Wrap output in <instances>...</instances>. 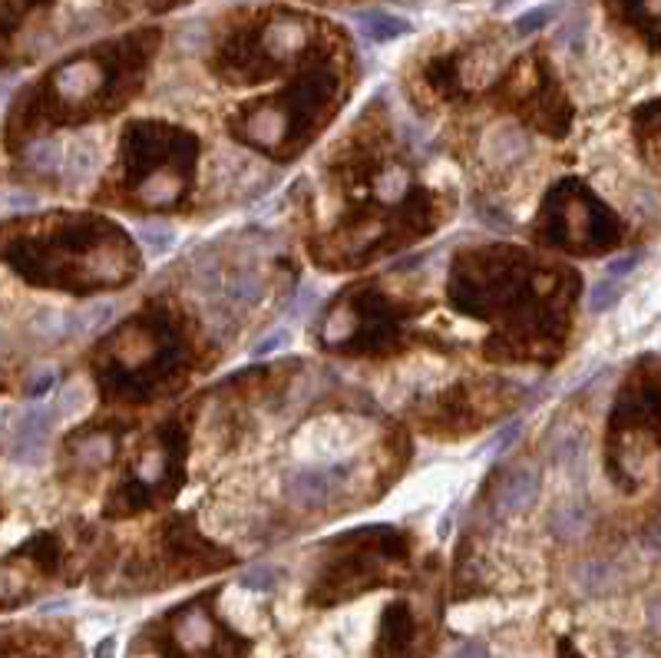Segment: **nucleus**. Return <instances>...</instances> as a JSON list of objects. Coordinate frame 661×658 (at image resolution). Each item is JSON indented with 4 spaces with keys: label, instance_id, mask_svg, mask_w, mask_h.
Instances as JSON below:
<instances>
[{
    "label": "nucleus",
    "instance_id": "f03ea898",
    "mask_svg": "<svg viewBox=\"0 0 661 658\" xmlns=\"http://www.w3.org/2000/svg\"><path fill=\"white\" fill-rule=\"evenodd\" d=\"M334 93H338V76L331 70L314 66L311 73H305L291 89L278 93L275 99L245 106L235 116L232 132H235V139H242L262 152L291 156V152H298L295 146L331 109Z\"/></svg>",
    "mask_w": 661,
    "mask_h": 658
},
{
    "label": "nucleus",
    "instance_id": "9b49d317",
    "mask_svg": "<svg viewBox=\"0 0 661 658\" xmlns=\"http://www.w3.org/2000/svg\"><path fill=\"white\" fill-rule=\"evenodd\" d=\"M119 434H122V427H103V424L86 427V431H79V434L70 437V454L76 457L79 467L99 470V467H106L113 460Z\"/></svg>",
    "mask_w": 661,
    "mask_h": 658
},
{
    "label": "nucleus",
    "instance_id": "dca6fc26",
    "mask_svg": "<svg viewBox=\"0 0 661 658\" xmlns=\"http://www.w3.org/2000/svg\"><path fill=\"white\" fill-rule=\"evenodd\" d=\"M553 13H559L556 3H546V7H536V10L523 13V17L516 20V33H536V30H543V26L553 20Z\"/></svg>",
    "mask_w": 661,
    "mask_h": 658
},
{
    "label": "nucleus",
    "instance_id": "20e7f679",
    "mask_svg": "<svg viewBox=\"0 0 661 658\" xmlns=\"http://www.w3.org/2000/svg\"><path fill=\"white\" fill-rule=\"evenodd\" d=\"M536 235L546 245H559L583 255L609 252L622 238L616 215L576 179H566L550 192L543 215L536 222Z\"/></svg>",
    "mask_w": 661,
    "mask_h": 658
},
{
    "label": "nucleus",
    "instance_id": "f257e3e1",
    "mask_svg": "<svg viewBox=\"0 0 661 658\" xmlns=\"http://www.w3.org/2000/svg\"><path fill=\"white\" fill-rule=\"evenodd\" d=\"M195 136L162 126L132 123L122 136V185L146 209H175L192 182Z\"/></svg>",
    "mask_w": 661,
    "mask_h": 658
},
{
    "label": "nucleus",
    "instance_id": "aec40b11",
    "mask_svg": "<svg viewBox=\"0 0 661 658\" xmlns=\"http://www.w3.org/2000/svg\"><path fill=\"white\" fill-rule=\"evenodd\" d=\"M559 658H579V656H576V649H573L569 643H563V646H559Z\"/></svg>",
    "mask_w": 661,
    "mask_h": 658
},
{
    "label": "nucleus",
    "instance_id": "f3484780",
    "mask_svg": "<svg viewBox=\"0 0 661 658\" xmlns=\"http://www.w3.org/2000/svg\"><path fill=\"white\" fill-rule=\"evenodd\" d=\"M619 298H622V282H619V278H609V282H603L599 288H593V311H606V308H612Z\"/></svg>",
    "mask_w": 661,
    "mask_h": 658
},
{
    "label": "nucleus",
    "instance_id": "423d86ee",
    "mask_svg": "<svg viewBox=\"0 0 661 658\" xmlns=\"http://www.w3.org/2000/svg\"><path fill=\"white\" fill-rule=\"evenodd\" d=\"M348 560H341L331 573V580H324V590H314L311 599L314 603H338L344 596H354L361 590H367L371 583L381 580V570L394 560L407 556V546L401 540V533L394 530H364L354 533L348 540Z\"/></svg>",
    "mask_w": 661,
    "mask_h": 658
},
{
    "label": "nucleus",
    "instance_id": "6ab92c4d",
    "mask_svg": "<svg viewBox=\"0 0 661 658\" xmlns=\"http://www.w3.org/2000/svg\"><path fill=\"white\" fill-rule=\"evenodd\" d=\"M454 658H490V652H487V646H480V643H467V646H460V649L454 652Z\"/></svg>",
    "mask_w": 661,
    "mask_h": 658
},
{
    "label": "nucleus",
    "instance_id": "1a4fd4ad",
    "mask_svg": "<svg viewBox=\"0 0 661 658\" xmlns=\"http://www.w3.org/2000/svg\"><path fill=\"white\" fill-rule=\"evenodd\" d=\"M50 86H53V99L60 106H70L79 116V106L93 103L96 99L93 93L106 86V73L96 60H73V63H63L50 76Z\"/></svg>",
    "mask_w": 661,
    "mask_h": 658
},
{
    "label": "nucleus",
    "instance_id": "ddd939ff",
    "mask_svg": "<svg viewBox=\"0 0 661 658\" xmlns=\"http://www.w3.org/2000/svg\"><path fill=\"white\" fill-rule=\"evenodd\" d=\"M540 494V474L533 467H520V470H510L497 490V510L503 517H516L523 510H530V503L536 500Z\"/></svg>",
    "mask_w": 661,
    "mask_h": 658
},
{
    "label": "nucleus",
    "instance_id": "9d476101",
    "mask_svg": "<svg viewBox=\"0 0 661 658\" xmlns=\"http://www.w3.org/2000/svg\"><path fill=\"white\" fill-rule=\"evenodd\" d=\"M414 643H417V626H414L411 606H407V603H391V606L384 609V619H381L377 656L411 658L414 656Z\"/></svg>",
    "mask_w": 661,
    "mask_h": 658
},
{
    "label": "nucleus",
    "instance_id": "0eeeda50",
    "mask_svg": "<svg viewBox=\"0 0 661 658\" xmlns=\"http://www.w3.org/2000/svg\"><path fill=\"white\" fill-rule=\"evenodd\" d=\"M397 305L384 301L377 291L354 295L348 308L331 315L328 341L341 351H384L397 331Z\"/></svg>",
    "mask_w": 661,
    "mask_h": 658
},
{
    "label": "nucleus",
    "instance_id": "2eb2a0df",
    "mask_svg": "<svg viewBox=\"0 0 661 658\" xmlns=\"http://www.w3.org/2000/svg\"><path fill=\"white\" fill-rule=\"evenodd\" d=\"M358 26L364 30V36H371L374 43H384V40H397L404 33H411V20L404 17H394V13H384V10H367V13H358Z\"/></svg>",
    "mask_w": 661,
    "mask_h": 658
},
{
    "label": "nucleus",
    "instance_id": "f8f14e48",
    "mask_svg": "<svg viewBox=\"0 0 661 658\" xmlns=\"http://www.w3.org/2000/svg\"><path fill=\"white\" fill-rule=\"evenodd\" d=\"M53 411L50 407H40V411H30L17 434H13V447H10V457L20 460V464H36L46 450V437H50V427H53Z\"/></svg>",
    "mask_w": 661,
    "mask_h": 658
},
{
    "label": "nucleus",
    "instance_id": "39448f33",
    "mask_svg": "<svg viewBox=\"0 0 661 658\" xmlns=\"http://www.w3.org/2000/svg\"><path fill=\"white\" fill-rule=\"evenodd\" d=\"M182 484V431L179 424H166L156 431L152 444L142 447L139 460L132 464V474L119 484L113 503H106V513L126 517L136 510H146L159 500H169Z\"/></svg>",
    "mask_w": 661,
    "mask_h": 658
},
{
    "label": "nucleus",
    "instance_id": "7ed1b4c3",
    "mask_svg": "<svg viewBox=\"0 0 661 658\" xmlns=\"http://www.w3.org/2000/svg\"><path fill=\"white\" fill-rule=\"evenodd\" d=\"M179 361V338L166 315L146 311L119 331L106 361L96 368L99 384H113L126 397H149Z\"/></svg>",
    "mask_w": 661,
    "mask_h": 658
},
{
    "label": "nucleus",
    "instance_id": "a211bd4d",
    "mask_svg": "<svg viewBox=\"0 0 661 658\" xmlns=\"http://www.w3.org/2000/svg\"><path fill=\"white\" fill-rule=\"evenodd\" d=\"M275 580H278V573L262 566V570H252V573H245V576H242V586H245V590H271V586H275Z\"/></svg>",
    "mask_w": 661,
    "mask_h": 658
},
{
    "label": "nucleus",
    "instance_id": "4468645a",
    "mask_svg": "<svg viewBox=\"0 0 661 658\" xmlns=\"http://www.w3.org/2000/svg\"><path fill=\"white\" fill-rule=\"evenodd\" d=\"M341 484V474L338 470H298L291 480H288V494L298 507L305 510H314L321 507L328 497H334Z\"/></svg>",
    "mask_w": 661,
    "mask_h": 658
},
{
    "label": "nucleus",
    "instance_id": "6e6552de",
    "mask_svg": "<svg viewBox=\"0 0 661 658\" xmlns=\"http://www.w3.org/2000/svg\"><path fill=\"white\" fill-rule=\"evenodd\" d=\"M205 599H195L189 606H179L169 616V643L179 658H242L245 643H238L232 633H225L212 613L205 609Z\"/></svg>",
    "mask_w": 661,
    "mask_h": 658
}]
</instances>
